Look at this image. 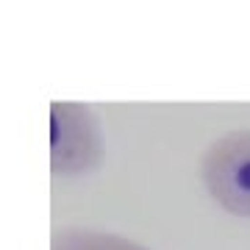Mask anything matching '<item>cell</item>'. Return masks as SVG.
I'll use <instances>...</instances> for the list:
<instances>
[{"instance_id": "1", "label": "cell", "mask_w": 250, "mask_h": 250, "mask_svg": "<svg viewBox=\"0 0 250 250\" xmlns=\"http://www.w3.org/2000/svg\"><path fill=\"white\" fill-rule=\"evenodd\" d=\"M103 128L89 103H50V172L56 178H78L103 161Z\"/></svg>"}, {"instance_id": "2", "label": "cell", "mask_w": 250, "mask_h": 250, "mask_svg": "<svg viewBox=\"0 0 250 250\" xmlns=\"http://www.w3.org/2000/svg\"><path fill=\"white\" fill-rule=\"evenodd\" d=\"M200 181L223 211L250 220V128L225 131L206 147Z\"/></svg>"}, {"instance_id": "3", "label": "cell", "mask_w": 250, "mask_h": 250, "mask_svg": "<svg viewBox=\"0 0 250 250\" xmlns=\"http://www.w3.org/2000/svg\"><path fill=\"white\" fill-rule=\"evenodd\" d=\"M50 250H150L136 239L123 233L86 228V225H64L50 236Z\"/></svg>"}]
</instances>
